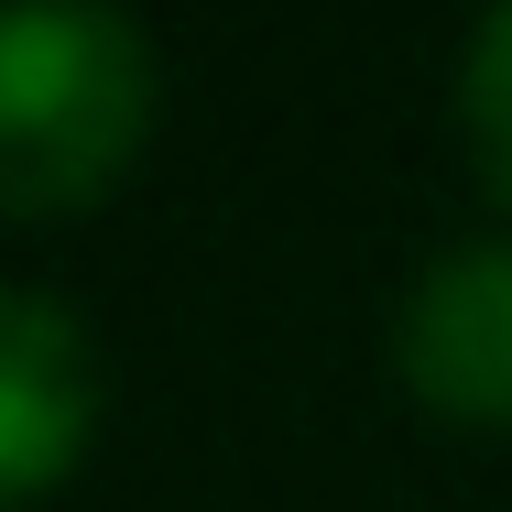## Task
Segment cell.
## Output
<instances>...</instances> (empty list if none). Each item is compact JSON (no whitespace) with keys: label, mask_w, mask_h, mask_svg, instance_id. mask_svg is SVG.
I'll return each mask as SVG.
<instances>
[{"label":"cell","mask_w":512,"mask_h":512,"mask_svg":"<svg viewBox=\"0 0 512 512\" xmlns=\"http://www.w3.org/2000/svg\"><path fill=\"white\" fill-rule=\"evenodd\" d=\"M142 120H153V55L120 11L22 0L0 22V207L44 218L99 197L131 164Z\"/></svg>","instance_id":"obj_1"},{"label":"cell","mask_w":512,"mask_h":512,"mask_svg":"<svg viewBox=\"0 0 512 512\" xmlns=\"http://www.w3.org/2000/svg\"><path fill=\"white\" fill-rule=\"evenodd\" d=\"M404 382L458 425L512 414V240L447 251L404 306Z\"/></svg>","instance_id":"obj_2"},{"label":"cell","mask_w":512,"mask_h":512,"mask_svg":"<svg viewBox=\"0 0 512 512\" xmlns=\"http://www.w3.org/2000/svg\"><path fill=\"white\" fill-rule=\"evenodd\" d=\"M88 447V338L44 295L0 306V480L33 502Z\"/></svg>","instance_id":"obj_3"},{"label":"cell","mask_w":512,"mask_h":512,"mask_svg":"<svg viewBox=\"0 0 512 512\" xmlns=\"http://www.w3.org/2000/svg\"><path fill=\"white\" fill-rule=\"evenodd\" d=\"M469 142H480L491 186L512 197V0L480 22V44H469Z\"/></svg>","instance_id":"obj_4"}]
</instances>
